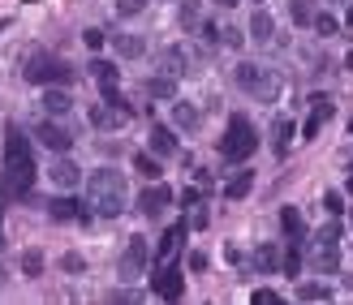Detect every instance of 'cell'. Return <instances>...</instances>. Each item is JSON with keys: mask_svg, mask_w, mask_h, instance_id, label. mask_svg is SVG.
I'll list each match as a JSON object with an SVG mask.
<instances>
[{"mask_svg": "<svg viewBox=\"0 0 353 305\" xmlns=\"http://www.w3.org/2000/svg\"><path fill=\"white\" fill-rule=\"evenodd\" d=\"M87 202L95 215L104 219H117L125 215V202H130V185H125V176L117 168H95L87 176Z\"/></svg>", "mask_w": 353, "mask_h": 305, "instance_id": "cell-1", "label": "cell"}, {"mask_svg": "<svg viewBox=\"0 0 353 305\" xmlns=\"http://www.w3.org/2000/svg\"><path fill=\"white\" fill-rule=\"evenodd\" d=\"M73 77H78L73 65L52 56V52H35L26 60V82H35V86H69Z\"/></svg>", "mask_w": 353, "mask_h": 305, "instance_id": "cell-2", "label": "cell"}, {"mask_svg": "<svg viewBox=\"0 0 353 305\" xmlns=\"http://www.w3.org/2000/svg\"><path fill=\"white\" fill-rule=\"evenodd\" d=\"M259 151V134H254V125L246 117H233L229 130H224V142H220V155L229 159V164H246V159Z\"/></svg>", "mask_w": 353, "mask_h": 305, "instance_id": "cell-3", "label": "cell"}, {"mask_svg": "<svg viewBox=\"0 0 353 305\" xmlns=\"http://www.w3.org/2000/svg\"><path fill=\"white\" fill-rule=\"evenodd\" d=\"M35 155H5V176H0V189H5L9 198H26L30 185H35Z\"/></svg>", "mask_w": 353, "mask_h": 305, "instance_id": "cell-4", "label": "cell"}, {"mask_svg": "<svg viewBox=\"0 0 353 305\" xmlns=\"http://www.w3.org/2000/svg\"><path fill=\"white\" fill-rule=\"evenodd\" d=\"M310 263L315 271H323V276H332L336 267H341V223H323V228L315 232V245H310Z\"/></svg>", "mask_w": 353, "mask_h": 305, "instance_id": "cell-5", "label": "cell"}, {"mask_svg": "<svg viewBox=\"0 0 353 305\" xmlns=\"http://www.w3.org/2000/svg\"><path fill=\"white\" fill-rule=\"evenodd\" d=\"M237 86L267 103V99H276V95H280V77L271 73V69H263V65H254V60H242V65H237Z\"/></svg>", "mask_w": 353, "mask_h": 305, "instance_id": "cell-6", "label": "cell"}, {"mask_svg": "<svg viewBox=\"0 0 353 305\" xmlns=\"http://www.w3.org/2000/svg\"><path fill=\"white\" fill-rule=\"evenodd\" d=\"M151 293H155V297H164V301H176V297H181V293H185V276H181V267L159 263L155 280H151Z\"/></svg>", "mask_w": 353, "mask_h": 305, "instance_id": "cell-7", "label": "cell"}, {"mask_svg": "<svg viewBox=\"0 0 353 305\" xmlns=\"http://www.w3.org/2000/svg\"><path fill=\"white\" fill-rule=\"evenodd\" d=\"M147 258H151L147 236H130V245H125V254H121V276L125 280H138L142 267H147Z\"/></svg>", "mask_w": 353, "mask_h": 305, "instance_id": "cell-8", "label": "cell"}, {"mask_svg": "<svg viewBox=\"0 0 353 305\" xmlns=\"http://www.w3.org/2000/svg\"><path fill=\"white\" fill-rule=\"evenodd\" d=\"M172 202V189L168 185H147V189H142V194H138V215H147V219H155V215H164V206Z\"/></svg>", "mask_w": 353, "mask_h": 305, "instance_id": "cell-9", "label": "cell"}, {"mask_svg": "<svg viewBox=\"0 0 353 305\" xmlns=\"http://www.w3.org/2000/svg\"><path fill=\"white\" fill-rule=\"evenodd\" d=\"M130 121V103H108L104 108H91V125L95 130H121V125Z\"/></svg>", "mask_w": 353, "mask_h": 305, "instance_id": "cell-10", "label": "cell"}, {"mask_svg": "<svg viewBox=\"0 0 353 305\" xmlns=\"http://www.w3.org/2000/svg\"><path fill=\"white\" fill-rule=\"evenodd\" d=\"M35 142H43V147L56 151V155H65V151L73 147V138L60 130V125H52V121H39V125H35Z\"/></svg>", "mask_w": 353, "mask_h": 305, "instance_id": "cell-11", "label": "cell"}, {"mask_svg": "<svg viewBox=\"0 0 353 305\" xmlns=\"http://www.w3.org/2000/svg\"><path fill=\"white\" fill-rule=\"evenodd\" d=\"M332 103L328 99H315V108H310V117H306V125H301V142H315L319 138V130H323V125L332 121Z\"/></svg>", "mask_w": 353, "mask_h": 305, "instance_id": "cell-12", "label": "cell"}, {"mask_svg": "<svg viewBox=\"0 0 353 305\" xmlns=\"http://www.w3.org/2000/svg\"><path fill=\"white\" fill-rule=\"evenodd\" d=\"M185 232H190V223H185V219H176L172 228H168L164 236H159V245H155V258H159V263H168L172 254L181 249V241H185Z\"/></svg>", "mask_w": 353, "mask_h": 305, "instance_id": "cell-13", "label": "cell"}, {"mask_svg": "<svg viewBox=\"0 0 353 305\" xmlns=\"http://www.w3.org/2000/svg\"><path fill=\"white\" fill-rule=\"evenodd\" d=\"M159 73H172V77H185L190 73V52L185 47H164V52H159Z\"/></svg>", "mask_w": 353, "mask_h": 305, "instance_id": "cell-14", "label": "cell"}, {"mask_svg": "<svg viewBox=\"0 0 353 305\" xmlns=\"http://www.w3.org/2000/svg\"><path fill=\"white\" fill-rule=\"evenodd\" d=\"M47 181H52L56 189H73L78 181H82V172H78V164H69V159H56V164L47 168Z\"/></svg>", "mask_w": 353, "mask_h": 305, "instance_id": "cell-15", "label": "cell"}, {"mask_svg": "<svg viewBox=\"0 0 353 305\" xmlns=\"http://www.w3.org/2000/svg\"><path fill=\"white\" fill-rule=\"evenodd\" d=\"M198 121H203V112L190 99H172V125H176V130L190 134V130H198Z\"/></svg>", "mask_w": 353, "mask_h": 305, "instance_id": "cell-16", "label": "cell"}, {"mask_svg": "<svg viewBox=\"0 0 353 305\" xmlns=\"http://www.w3.org/2000/svg\"><path fill=\"white\" fill-rule=\"evenodd\" d=\"M151 155H159V159H172L176 155V134L172 130H164V125H151Z\"/></svg>", "mask_w": 353, "mask_h": 305, "instance_id": "cell-17", "label": "cell"}, {"mask_svg": "<svg viewBox=\"0 0 353 305\" xmlns=\"http://www.w3.org/2000/svg\"><path fill=\"white\" fill-rule=\"evenodd\" d=\"M280 228L288 241H306V219H301L297 206H280Z\"/></svg>", "mask_w": 353, "mask_h": 305, "instance_id": "cell-18", "label": "cell"}, {"mask_svg": "<svg viewBox=\"0 0 353 305\" xmlns=\"http://www.w3.org/2000/svg\"><path fill=\"white\" fill-rule=\"evenodd\" d=\"M47 215L60 219V223H69V219H87V211H82V206H78L73 198H52V202H47Z\"/></svg>", "mask_w": 353, "mask_h": 305, "instance_id": "cell-19", "label": "cell"}, {"mask_svg": "<svg viewBox=\"0 0 353 305\" xmlns=\"http://www.w3.org/2000/svg\"><path fill=\"white\" fill-rule=\"evenodd\" d=\"M69 108H73V99H69L60 86H47V90H43V112H47V117H65Z\"/></svg>", "mask_w": 353, "mask_h": 305, "instance_id": "cell-20", "label": "cell"}, {"mask_svg": "<svg viewBox=\"0 0 353 305\" xmlns=\"http://www.w3.org/2000/svg\"><path fill=\"white\" fill-rule=\"evenodd\" d=\"M288 147H293V121L280 117V121H276V130H271V151L284 159V155H288Z\"/></svg>", "mask_w": 353, "mask_h": 305, "instance_id": "cell-21", "label": "cell"}, {"mask_svg": "<svg viewBox=\"0 0 353 305\" xmlns=\"http://www.w3.org/2000/svg\"><path fill=\"white\" fill-rule=\"evenodd\" d=\"M250 189H254V172H250V168H242V172H233V181H229V185H224V198L237 202V198H246Z\"/></svg>", "mask_w": 353, "mask_h": 305, "instance_id": "cell-22", "label": "cell"}, {"mask_svg": "<svg viewBox=\"0 0 353 305\" xmlns=\"http://www.w3.org/2000/svg\"><path fill=\"white\" fill-rule=\"evenodd\" d=\"M112 47H117L121 60H138L142 52H147V43H142L138 35H117V39H112Z\"/></svg>", "mask_w": 353, "mask_h": 305, "instance_id": "cell-23", "label": "cell"}, {"mask_svg": "<svg viewBox=\"0 0 353 305\" xmlns=\"http://www.w3.org/2000/svg\"><path fill=\"white\" fill-rule=\"evenodd\" d=\"M147 95H151V99H176V77H172V73L151 77V82H147Z\"/></svg>", "mask_w": 353, "mask_h": 305, "instance_id": "cell-24", "label": "cell"}, {"mask_svg": "<svg viewBox=\"0 0 353 305\" xmlns=\"http://www.w3.org/2000/svg\"><path fill=\"white\" fill-rule=\"evenodd\" d=\"M250 35H254V43H267L271 35H276V22H271V13H254V18H250Z\"/></svg>", "mask_w": 353, "mask_h": 305, "instance_id": "cell-25", "label": "cell"}, {"mask_svg": "<svg viewBox=\"0 0 353 305\" xmlns=\"http://www.w3.org/2000/svg\"><path fill=\"white\" fill-rule=\"evenodd\" d=\"M91 77L100 82V90H112L117 86V65L112 60H91Z\"/></svg>", "mask_w": 353, "mask_h": 305, "instance_id": "cell-26", "label": "cell"}, {"mask_svg": "<svg viewBox=\"0 0 353 305\" xmlns=\"http://www.w3.org/2000/svg\"><path fill=\"white\" fill-rule=\"evenodd\" d=\"M280 258H284L280 245H259V249H254V267H259V271H276Z\"/></svg>", "mask_w": 353, "mask_h": 305, "instance_id": "cell-27", "label": "cell"}, {"mask_svg": "<svg viewBox=\"0 0 353 305\" xmlns=\"http://www.w3.org/2000/svg\"><path fill=\"white\" fill-rule=\"evenodd\" d=\"M134 168H138L142 176H147V181H155V176L164 172V168H159V155H151V151H142V155H134Z\"/></svg>", "mask_w": 353, "mask_h": 305, "instance_id": "cell-28", "label": "cell"}, {"mask_svg": "<svg viewBox=\"0 0 353 305\" xmlns=\"http://www.w3.org/2000/svg\"><path fill=\"white\" fill-rule=\"evenodd\" d=\"M280 267H284V276H288V280L301 276V241H293V245H288V254L280 258Z\"/></svg>", "mask_w": 353, "mask_h": 305, "instance_id": "cell-29", "label": "cell"}, {"mask_svg": "<svg viewBox=\"0 0 353 305\" xmlns=\"http://www.w3.org/2000/svg\"><path fill=\"white\" fill-rule=\"evenodd\" d=\"M297 301H332V288L328 284H301L297 288Z\"/></svg>", "mask_w": 353, "mask_h": 305, "instance_id": "cell-30", "label": "cell"}, {"mask_svg": "<svg viewBox=\"0 0 353 305\" xmlns=\"http://www.w3.org/2000/svg\"><path fill=\"white\" fill-rule=\"evenodd\" d=\"M22 276H30V280L43 276V254H39V249H26V254H22Z\"/></svg>", "mask_w": 353, "mask_h": 305, "instance_id": "cell-31", "label": "cell"}, {"mask_svg": "<svg viewBox=\"0 0 353 305\" xmlns=\"http://www.w3.org/2000/svg\"><path fill=\"white\" fill-rule=\"evenodd\" d=\"M293 22L297 26H315V0H293Z\"/></svg>", "mask_w": 353, "mask_h": 305, "instance_id": "cell-32", "label": "cell"}, {"mask_svg": "<svg viewBox=\"0 0 353 305\" xmlns=\"http://www.w3.org/2000/svg\"><path fill=\"white\" fill-rule=\"evenodd\" d=\"M203 22V13H198V0H181V26L185 30H194Z\"/></svg>", "mask_w": 353, "mask_h": 305, "instance_id": "cell-33", "label": "cell"}, {"mask_svg": "<svg viewBox=\"0 0 353 305\" xmlns=\"http://www.w3.org/2000/svg\"><path fill=\"white\" fill-rule=\"evenodd\" d=\"M315 30H319V35H336V30H341V22H336L332 13H315Z\"/></svg>", "mask_w": 353, "mask_h": 305, "instance_id": "cell-34", "label": "cell"}, {"mask_svg": "<svg viewBox=\"0 0 353 305\" xmlns=\"http://www.w3.org/2000/svg\"><path fill=\"white\" fill-rule=\"evenodd\" d=\"M142 9H147V0H117V13H121V18H138Z\"/></svg>", "mask_w": 353, "mask_h": 305, "instance_id": "cell-35", "label": "cell"}, {"mask_svg": "<svg viewBox=\"0 0 353 305\" xmlns=\"http://www.w3.org/2000/svg\"><path fill=\"white\" fill-rule=\"evenodd\" d=\"M250 301H254V305H276L280 297L271 293V288H254V297H250Z\"/></svg>", "mask_w": 353, "mask_h": 305, "instance_id": "cell-36", "label": "cell"}, {"mask_svg": "<svg viewBox=\"0 0 353 305\" xmlns=\"http://www.w3.org/2000/svg\"><path fill=\"white\" fill-rule=\"evenodd\" d=\"M323 206H328L332 215H341V211H345V194H336V189H332V194L323 198Z\"/></svg>", "mask_w": 353, "mask_h": 305, "instance_id": "cell-37", "label": "cell"}, {"mask_svg": "<svg viewBox=\"0 0 353 305\" xmlns=\"http://www.w3.org/2000/svg\"><path fill=\"white\" fill-rule=\"evenodd\" d=\"M220 39H224V47H242V43H246V39H242V30H237V26H229Z\"/></svg>", "mask_w": 353, "mask_h": 305, "instance_id": "cell-38", "label": "cell"}, {"mask_svg": "<svg viewBox=\"0 0 353 305\" xmlns=\"http://www.w3.org/2000/svg\"><path fill=\"white\" fill-rule=\"evenodd\" d=\"M82 39H87V47H91V52H100V47L108 43V39H104V30H87Z\"/></svg>", "mask_w": 353, "mask_h": 305, "instance_id": "cell-39", "label": "cell"}, {"mask_svg": "<svg viewBox=\"0 0 353 305\" xmlns=\"http://www.w3.org/2000/svg\"><path fill=\"white\" fill-rule=\"evenodd\" d=\"M60 267L73 276V271H82V258H78V254H65V258H60Z\"/></svg>", "mask_w": 353, "mask_h": 305, "instance_id": "cell-40", "label": "cell"}, {"mask_svg": "<svg viewBox=\"0 0 353 305\" xmlns=\"http://www.w3.org/2000/svg\"><path fill=\"white\" fill-rule=\"evenodd\" d=\"M181 206H198V189H185V194H181Z\"/></svg>", "mask_w": 353, "mask_h": 305, "instance_id": "cell-41", "label": "cell"}, {"mask_svg": "<svg viewBox=\"0 0 353 305\" xmlns=\"http://www.w3.org/2000/svg\"><path fill=\"white\" fill-rule=\"evenodd\" d=\"M216 5H220V9H233V5H237V0H216Z\"/></svg>", "mask_w": 353, "mask_h": 305, "instance_id": "cell-42", "label": "cell"}, {"mask_svg": "<svg viewBox=\"0 0 353 305\" xmlns=\"http://www.w3.org/2000/svg\"><path fill=\"white\" fill-rule=\"evenodd\" d=\"M345 26H349V30H353V9H349V13H345Z\"/></svg>", "mask_w": 353, "mask_h": 305, "instance_id": "cell-43", "label": "cell"}, {"mask_svg": "<svg viewBox=\"0 0 353 305\" xmlns=\"http://www.w3.org/2000/svg\"><path fill=\"white\" fill-rule=\"evenodd\" d=\"M345 194H353V176H349V181H345Z\"/></svg>", "mask_w": 353, "mask_h": 305, "instance_id": "cell-44", "label": "cell"}, {"mask_svg": "<svg viewBox=\"0 0 353 305\" xmlns=\"http://www.w3.org/2000/svg\"><path fill=\"white\" fill-rule=\"evenodd\" d=\"M345 69H353V52H349V56H345Z\"/></svg>", "mask_w": 353, "mask_h": 305, "instance_id": "cell-45", "label": "cell"}, {"mask_svg": "<svg viewBox=\"0 0 353 305\" xmlns=\"http://www.w3.org/2000/svg\"><path fill=\"white\" fill-rule=\"evenodd\" d=\"M0 219H5V211H0ZM0 249H5V232H0Z\"/></svg>", "mask_w": 353, "mask_h": 305, "instance_id": "cell-46", "label": "cell"}, {"mask_svg": "<svg viewBox=\"0 0 353 305\" xmlns=\"http://www.w3.org/2000/svg\"><path fill=\"white\" fill-rule=\"evenodd\" d=\"M5 26H9V22H0V30H5Z\"/></svg>", "mask_w": 353, "mask_h": 305, "instance_id": "cell-47", "label": "cell"}, {"mask_svg": "<svg viewBox=\"0 0 353 305\" xmlns=\"http://www.w3.org/2000/svg\"><path fill=\"white\" fill-rule=\"evenodd\" d=\"M349 172H353V164H349Z\"/></svg>", "mask_w": 353, "mask_h": 305, "instance_id": "cell-48", "label": "cell"}, {"mask_svg": "<svg viewBox=\"0 0 353 305\" xmlns=\"http://www.w3.org/2000/svg\"><path fill=\"white\" fill-rule=\"evenodd\" d=\"M349 284H353V280H349Z\"/></svg>", "mask_w": 353, "mask_h": 305, "instance_id": "cell-49", "label": "cell"}]
</instances>
